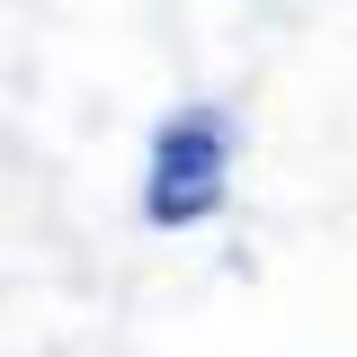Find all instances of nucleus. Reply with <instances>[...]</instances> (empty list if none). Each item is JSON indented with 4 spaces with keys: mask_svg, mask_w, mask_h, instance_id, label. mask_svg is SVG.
<instances>
[{
    "mask_svg": "<svg viewBox=\"0 0 357 357\" xmlns=\"http://www.w3.org/2000/svg\"><path fill=\"white\" fill-rule=\"evenodd\" d=\"M232 152H241V126H232V107H215V98H188L178 116H161L152 161H143V223L152 232H188V223L223 215Z\"/></svg>",
    "mask_w": 357,
    "mask_h": 357,
    "instance_id": "f257e3e1",
    "label": "nucleus"
}]
</instances>
